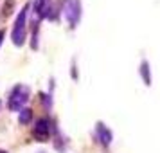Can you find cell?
Masks as SVG:
<instances>
[{
    "label": "cell",
    "mask_w": 160,
    "mask_h": 153,
    "mask_svg": "<svg viewBox=\"0 0 160 153\" xmlns=\"http://www.w3.org/2000/svg\"><path fill=\"white\" fill-rule=\"evenodd\" d=\"M4 36H6V31L0 29V45H2V42H4Z\"/></svg>",
    "instance_id": "obj_9"
},
{
    "label": "cell",
    "mask_w": 160,
    "mask_h": 153,
    "mask_svg": "<svg viewBox=\"0 0 160 153\" xmlns=\"http://www.w3.org/2000/svg\"><path fill=\"white\" fill-rule=\"evenodd\" d=\"M15 2L16 0H6L2 6V18H8L13 11H15Z\"/></svg>",
    "instance_id": "obj_7"
},
{
    "label": "cell",
    "mask_w": 160,
    "mask_h": 153,
    "mask_svg": "<svg viewBox=\"0 0 160 153\" xmlns=\"http://www.w3.org/2000/svg\"><path fill=\"white\" fill-rule=\"evenodd\" d=\"M140 74H142V78H144L146 85H151V74H149V65H148V61H142V65H140Z\"/></svg>",
    "instance_id": "obj_8"
},
{
    "label": "cell",
    "mask_w": 160,
    "mask_h": 153,
    "mask_svg": "<svg viewBox=\"0 0 160 153\" xmlns=\"http://www.w3.org/2000/svg\"><path fill=\"white\" fill-rule=\"evenodd\" d=\"M40 95H42V97H47V95H45L43 92H42ZM45 101H47V108H51V99H45Z\"/></svg>",
    "instance_id": "obj_10"
},
{
    "label": "cell",
    "mask_w": 160,
    "mask_h": 153,
    "mask_svg": "<svg viewBox=\"0 0 160 153\" xmlns=\"http://www.w3.org/2000/svg\"><path fill=\"white\" fill-rule=\"evenodd\" d=\"M0 153H8V151H6V150H0Z\"/></svg>",
    "instance_id": "obj_11"
},
{
    "label": "cell",
    "mask_w": 160,
    "mask_h": 153,
    "mask_svg": "<svg viewBox=\"0 0 160 153\" xmlns=\"http://www.w3.org/2000/svg\"><path fill=\"white\" fill-rule=\"evenodd\" d=\"M52 124L49 119H38L36 124L32 126V137L36 139L38 142H47L51 139Z\"/></svg>",
    "instance_id": "obj_4"
},
{
    "label": "cell",
    "mask_w": 160,
    "mask_h": 153,
    "mask_svg": "<svg viewBox=\"0 0 160 153\" xmlns=\"http://www.w3.org/2000/svg\"><path fill=\"white\" fill-rule=\"evenodd\" d=\"M32 119V110L31 108H22L18 112V123L20 124H29Z\"/></svg>",
    "instance_id": "obj_6"
},
{
    "label": "cell",
    "mask_w": 160,
    "mask_h": 153,
    "mask_svg": "<svg viewBox=\"0 0 160 153\" xmlns=\"http://www.w3.org/2000/svg\"><path fill=\"white\" fill-rule=\"evenodd\" d=\"M31 4L27 2L22 8V11L18 13L15 20V25H13V31H11V40L16 47H22L25 43V38H27V15H29Z\"/></svg>",
    "instance_id": "obj_1"
},
{
    "label": "cell",
    "mask_w": 160,
    "mask_h": 153,
    "mask_svg": "<svg viewBox=\"0 0 160 153\" xmlns=\"http://www.w3.org/2000/svg\"><path fill=\"white\" fill-rule=\"evenodd\" d=\"M95 133H97V139H99V142H101L102 146H110V142H112V131H110L102 123H97Z\"/></svg>",
    "instance_id": "obj_5"
},
{
    "label": "cell",
    "mask_w": 160,
    "mask_h": 153,
    "mask_svg": "<svg viewBox=\"0 0 160 153\" xmlns=\"http://www.w3.org/2000/svg\"><path fill=\"white\" fill-rule=\"evenodd\" d=\"M63 15L70 27H76L81 18V0H65L63 2Z\"/></svg>",
    "instance_id": "obj_3"
},
{
    "label": "cell",
    "mask_w": 160,
    "mask_h": 153,
    "mask_svg": "<svg viewBox=\"0 0 160 153\" xmlns=\"http://www.w3.org/2000/svg\"><path fill=\"white\" fill-rule=\"evenodd\" d=\"M31 97V88L29 85H23V83H18L13 87L11 94H9V99H8V108L9 112H20V110L27 105Z\"/></svg>",
    "instance_id": "obj_2"
},
{
    "label": "cell",
    "mask_w": 160,
    "mask_h": 153,
    "mask_svg": "<svg viewBox=\"0 0 160 153\" xmlns=\"http://www.w3.org/2000/svg\"><path fill=\"white\" fill-rule=\"evenodd\" d=\"M0 106H2V103H0Z\"/></svg>",
    "instance_id": "obj_12"
}]
</instances>
